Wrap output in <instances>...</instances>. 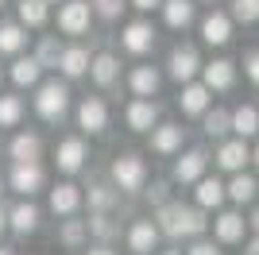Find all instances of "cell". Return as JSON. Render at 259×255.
Listing matches in <instances>:
<instances>
[{
	"label": "cell",
	"instance_id": "30bf717a",
	"mask_svg": "<svg viewBox=\"0 0 259 255\" xmlns=\"http://www.w3.org/2000/svg\"><path fill=\"white\" fill-rule=\"evenodd\" d=\"M201 39H205L209 47H225V42L232 39V20H228L225 12H209L205 20H201Z\"/></svg>",
	"mask_w": 259,
	"mask_h": 255
},
{
	"label": "cell",
	"instance_id": "9a60e30c",
	"mask_svg": "<svg viewBox=\"0 0 259 255\" xmlns=\"http://www.w3.org/2000/svg\"><path fill=\"white\" fill-rule=\"evenodd\" d=\"M155 120H159V105H155V101H140V97H136L128 105V128L132 132H151Z\"/></svg>",
	"mask_w": 259,
	"mask_h": 255
},
{
	"label": "cell",
	"instance_id": "7bdbcfd3",
	"mask_svg": "<svg viewBox=\"0 0 259 255\" xmlns=\"http://www.w3.org/2000/svg\"><path fill=\"white\" fill-rule=\"evenodd\" d=\"M132 8H140V12H151V8H162V0H132Z\"/></svg>",
	"mask_w": 259,
	"mask_h": 255
},
{
	"label": "cell",
	"instance_id": "5bb4252c",
	"mask_svg": "<svg viewBox=\"0 0 259 255\" xmlns=\"http://www.w3.org/2000/svg\"><path fill=\"white\" fill-rule=\"evenodd\" d=\"M205 166H209V155L205 151H186L178 166H174V178L178 182H201L205 178Z\"/></svg>",
	"mask_w": 259,
	"mask_h": 255
},
{
	"label": "cell",
	"instance_id": "8992f818",
	"mask_svg": "<svg viewBox=\"0 0 259 255\" xmlns=\"http://www.w3.org/2000/svg\"><path fill=\"white\" fill-rule=\"evenodd\" d=\"M108 124V108L101 97H85L81 105H77V128L81 132H89V136H97V132H105Z\"/></svg>",
	"mask_w": 259,
	"mask_h": 255
},
{
	"label": "cell",
	"instance_id": "277c9868",
	"mask_svg": "<svg viewBox=\"0 0 259 255\" xmlns=\"http://www.w3.org/2000/svg\"><path fill=\"white\" fill-rule=\"evenodd\" d=\"M89 0H62V8H58V31L62 35H85L89 31Z\"/></svg>",
	"mask_w": 259,
	"mask_h": 255
},
{
	"label": "cell",
	"instance_id": "44dd1931",
	"mask_svg": "<svg viewBox=\"0 0 259 255\" xmlns=\"http://www.w3.org/2000/svg\"><path fill=\"white\" fill-rule=\"evenodd\" d=\"M244 217H240V212H221V217H217L213 221V232H217V240H221V244H236L240 236H244Z\"/></svg>",
	"mask_w": 259,
	"mask_h": 255
},
{
	"label": "cell",
	"instance_id": "d590c367",
	"mask_svg": "<svg viewBox=\"0 0 259 255\" xmlns=\"http://www.w3.org/2000/svg\"><path fill=\"white\" fill-rule=\"evenodd\" d=\"M85 221H66L62 224V232H58V240H62L66 247H81V240H85Z\"/></svg>",
	"mask_w": 259,
	"mask_h": 255
},
{
	"label": "cell",
	"instance_id": "74e56055",
	"mask_svg": "<svg viewBox=\"0 0 259 255\" xmlns=\"http://www.w3.org/2000/svg\"><path fill=\"white\" fill-rule=\"evenodd\" d=\"M232 20H240V23L259 20V0H232Z\"/></svg>",
	"mask_w": 259,
	"mask_h": 255
},
{
	"label": "cell",
	"instance_id": "8d00e7d4",
	"mask_svg": "<svg viewBox=\"0 0 259 255\" xmlns=\"http://www.w3.org/2000/svg\"><path fill=\"white\" fill-rule=\"evenodd\" d=\"M85 232H89V236H97V240H108V236L116 232V224L108 221L105 212H93V217L85 221Z\"/></svg>",
	"mask_w": 259,
	"mask_h": 255
},
{
	"label": "cell",
	"instance_id": "f5cc1de1",
	"mask_svg": "<svg viewBox=\"0 0 259 255\" xmlns=\"http://www.w3.org/2000/svg\"><path fill=\"white\" fill-rule=\"evenodd\" d=\"M0 193H4V178H0Z\"/></svg>",
	"mask_w": 259,
	"mask_h": 255
},
{
	"label": "cell",
	"instance_id": "e575fe53",
	"mask_svg": "<svg viewBox=\"0 0 259 255\" xmlns=\"http://www.w3.org/2000/svg\"><path fill=\"white\" fill-rule=\"evenodd\" d=\"M112 201H116V193L108 190L105 182H97V186H89V209H93V212H105V209H108Z\"/></svg>",
	"mask_w": 259,
	"mask_h": 255
},
{
	"label": "cell",
	"instance_id": "4316f807",
	"mask_svg": "<svg viewBox=\"0 0 259 255\" xmlns=\"http://www.w3.org/2000/svg\"><path fill=\"white\" fill-rule=\"evenodd\" d=\"M221 201H225V182L221 178H201L197 182V205H201V209H217Z\"/></svg>",
	"mask_w": 259,
	"mask_h": 255
},
{
	"label": "cell",
	"instance_id": "2e32d148",
	"mask_svg": "<svg viewBox=\"0 0 259 255\" xmlns=\"http://www.w3.org/2000/svg\"><path fill=\"white\" fill-rule=\"evenodd\" d=\"M232 81H236V66L228 62V58H217V62L205 66V89L213 93V89H232Z\"/></svg>",
	"mask_w": 259,
	"mask_h": 255
},
{
	"label": "cell",
	"instance_id": "681fc988",
	"mask_svg": "<svg viewBox=\"0 0 259 255\" xmlns=\"http://www.w3.org/2000/svg\"><path fill=\"white\" fill-rule=\"evenodd\" d=\"M251 159H255V166H259V147H255V151H251Z\"/></svg>",
	"mask_w": 259,
	"mask_h": 255
},
{
	"label": "cell",
	"instance_id": "484cf974",
	"mask_svg": "<svg viewBox=\"0 0 259 255\" xmlns=\"http://www.w3.org/2000/svg\"><path fill=\"white\" fill-rule=\"evenodd\" d=\"M27 47V31L20 23H0V54H20Z\"/></svg>",
	"mask_w": 259,
	"mask_h": 255
},
{
	"label": "cell",
	"instance_id": "cb8c5ba5",
	"mask_svg": "<svg viewBox=\"0 0 259 255\" xmlns=\"http://www.w3.org/2000/svg\"><path fill=\"white\" fill-rule=\"evenodd\" d=\"M159 70H155V66H136V70H132V93L140 97V101H147V97L155 93V89H159Z\"/></svg>",
	"mask_w": 259,
	"mask_h": 255
},
{
	"label": "cell",
	"instance_id": "e0dca14e",
	"mask_svg": "<svg viewBox=\"0 0 259 255\" xmlns=\"http://www.w3.org/2000/svg\"><path fill=\"white\" fill-rule=\"evenodd\" d=\"M77 205H81V190H77L74 182H62V186H54V190H51V209L58 212V217L77 212Z\"/></svg>",
	"mask_w": 259,
	"mask_h": 255
},
{
	"label": "cell",
	"instance_id": "83f0119b",
	"mask_svg": "<svg viewBox=\"0 0 259 255\" xmlns=\"http://www.w3.org/2000/svg\"><path fill=\"white\" fill-rule=\"evenodd\" d=\"M31 58L43 66V70H58V58H62V47H58V39H54V35H43Z\"/></svg>",
	"mask_w": 259,
	"mask_h": 255
},
{
	"label": "cell",
	"instance_id": "52a82bcc",
	"mask_svg": "<svg viewBox=\"0 0 259 255\" xmlns=\"http://www.w3.org/2000/svg\"><path fill=\"white\" fill-rule=\"evenodd\" d=\"M120 42H124V51H132V54H147V51L155 47V27H151L147 20H136V23H128V27H124Z\"/></svg>",
	"mask_w": 259,
	"mask_h": 255
},
{
	"label": "cell",
	"instance_id": "1f68e13d",
	"mask_svg": "<svg viewBox=\"0 0 259 255\" xmlns=\"http://www.w3.org/2000/svg\"><path fill=\"white\" fill-rule=\"evenodd\" d=\"M255 190H259V186H255V178H251V174H236V178L225 186V197H232V201L244 205V201H251V197H255Z\"/></svg>",
	"mask_w": 259,
	"mask_h": 255
},
{
	"label": "cell",
	"instance_id": "7dc6e473",
	"mask_svg": "<svg viewBox=\"0 0 259 255\" xmlns=\"http://www.w3.org/2000/svg\"><path fill=\"white\" fill-rule=\"evenodd\" d=\"M251 224H255V232H259V209H255V217H251Z\"/></svg>",
	"mask_w": 259,
	"mask_h": 255
},
{
	"label": "cell",
	"instance_id": "7c38bea8",
	"mask_svg": "<svg viewBox=\"0 0 259 255\" xmlns=\"http://www.w3.org/2000/svg\"><path fill=\"white\" fill-rule=\"evenodd\" d=\"M54 162H58V170H62V174H77V170H81V162H85V143H81V139H62V143H58Z\"/></svg>",
	"mask_w": 259,
	"mask_h": 255
},
{
	"label": "cell",
	"instance_id": "c3c4849f",
	"mask_svg": "<svg viewBox=\"0 0 259 255\" xmlns=\"http://www.w3.org/2000/svg\"><path fill=\"white\" fill-rule=\"evenodd\" d=\"M0 255H16V251H12V247H0Z\"/></svg>",
	"mask_w": 259,
	"mask_h": 255
},
{
	"label": "cell",
	"instance_id": "6da1fadb",
	"mask_svg": "<svg viewBox=\"0 0 259 255\" xmlns=\"http://www.w3.org/2000/svg\"><path fill=\"white\" fill-rule=\"evenodd\" d=\"M205 217H201V209H186V205H174V201H166L159 212H155V228L159 232H166V236H201L205 232Z\"/></svg>",
	"mask_w": 259,
	"mask_h": 255
},
{
	"label": "cell",
	"instance_id": "ffe728a7",
	"mask_svg": "<svg viewBox=\"0 0 259 255\" xmlns=\"http://www.w3.org/2000/svg\"><path fill=\"white\" fill-rule=\"evenodd\" d=\"M178 105H182L186 116H205L209 112V89L205 85H186L182 97H178Z\"/></svg>",
	"mask_w": 259,
	"mask_h": 255
},
{
	"label": "cell",
	"instance_id": "816d5d0a",
	"mask_svg": "<svg viewBox=\"0 0 259 255\" xmlns=\"http://www.w3.org/2000/svg\"><path fill=\"white\" fill-rule=\"evenodd\" d=\"M162 255H182V251H162Z\"/></svg>",
	"mask_w": 259,
	"mask_h": 255
},
{
	"label": "cell",
	"instance_id": "ac0fdd59",
	"mask_svg": "<svg viewBox=\"0 0 259 255\" xmlns=\"http://www.w3.org/2000/svg\"><path fill=\"white\" fill-rule=\"evenodd\" d=\"M178 147H182V128H178V124L151 128V151H159V155H174Z\"/></svg>",
	"mask_w": 259,
	"mask_h": 255
},
{
	"label": "cell",
	"instance_id": "ab89813d",
	"mask_svg": "<svg viewBox=\"0 0 259 255\" xmlns=\"http://www.w3.org/2000/svg\"><path fill=\"white\" fill-rule=\"evenodd\" d=\"M244 74H248V77H251V81H255V85H259V51H251V54H248V58H244Z\"/></svg>",
	"mask_w": 259,
	"mask_h": 255
},
{
	"label": "cell",
	"instance_id": "8fae6325",
	"mask_svg": "<svg viewBox=\"0 0 259 255\" xmlns=\"http://www.w3.org/2000/svg\"><path fill=\"white\" fill-rule=\"evenodd\" d=\"M155 244H159V228H155V221H136L128 232V247L136 255H151Z\"/></svg>",
	"mask_w": 259,
	"mask_h": 255
},
{
	"label": "cell",
	"instance_id": "7402d4cb",
	"mask_svg": "<svg viewBox=\"0 0 259 255\" xmlns=\"http://www.w3.org/2000/svg\"><path fill=\"white\" fill-rule=\"evenodd\" d=\"M58 70H62L66 77H81L89 70V51H85V47H62Z\"/></svg>",
	"mask_w": 259,
	"mask_h": 255
},
{
	"label": "cell",
	"instance_id": "f546056e",
	"mask_svg": "<svg viewBox=\"0 0 259 255\" xmlns=\"http://www.w3.org/2000/svg\"><path fill=\"white\" fill-rule=\"evenodd\" d=\"M51 8L43 0H20V27H43Z\"/></svg>",
	"mask_w": 259,
	"mask_h": 255
},
{
	"label": "cell",
	"instance_id": "603a6c76",
	"mask_svg": "<svg viewBox=\"0 0 259 255\" xmlns=\"http://www.w3.org/2000/svg\"><path fill=\"white\" fill-rule=\"evenodd\" d=\"M89 74H93V81L97 85H112L120 77V62H116V54H97V58H89Z\"/></svg>",
	"mask_w": 259,
	"mask_h": 255
},
{
	"label": "cell",
	"instance_id": "f1b7e54d",
	"mask_svg": "<svg viewBox=\"0 0 259 255\" xmlns=\"http://www.w3.org/2000/svg\"><path fill=\"white\" fill-rule=\"evenodd\" d=\"M232 132H236L240 139L255 136V132H259V112H255L251 105H240L236 112H232Z\"/></svg>",
	"mask_w": 259,
	"mask_h": 255
},
{
	"label": "cell",
	"instance_id": "7a4b0ae2",
	"mask_svg": "<svg viewBox=\"0 0 259 255\" xmlns=\"http://www.w3.org/2000/svg\"><path fill=\"white\" fill-rule=\"evenodd\" d=\"M66 108H70V89L66 81L51 77V81H39V93H35V112L43 120H62Z\"/></svg>",
	"mask_w": 259,
	"mask_h": 255
},
{
	"label": "cell",
	"instance_id": "d6986e66",
	"mask_svg": "<svg viewBox=\"0 0 259 255\" xmlns=\"http://www.w3.org/2000/svg\"><path fill=\"white\" fill-rule=\"evenodd\" d=\"M35 224H39V209H35L31 201H20L16 209H8V228L12 232L27 236V232H35Z\"/></svg>",
	"mask_w": 259,
	"mask_h": 255
},
{
	"label": "cell",
	"instance_id": "ee69618b",
	"mask_svg": "<svg viewBox=\"0 0 259 255\" xmlns=\"http://www.w3.org/2000/svg\"><path fill=\"white\" fill-rule=\"evenodd\" d=\"M8 232V209H4V205H0V236Z\"/></svg>",
	"mask_w": 259,
	"mask_h": 255
},
{
	"label": "cell",
	"instance_id": "836d02e7",
	"mask_svg": "<svg viewBox=\"0 0 259 255\" xmlns=\"http://www.w3.org/2000/svg\"><path fill=\"white\" fill-rule=\"evenodd\" d=\"M205 132H209L213 139L228 136V132H232V112H225V108H213V112H205Z\"/></svg>",
	"mask_w": 259,
	"mask_h": 255
},
{
	"label": "cell",
	"instance_id": "bcb514c9",
	"mask_svg": "<svg viewBox=\"0 0 259 255\" xmlns=\"http://www.w3.org/2000/svg\"><path fill=\"white\" fill-rule=\"evenodd\" d=\"M85 255H112V251H108V247L101 244V247H93V251H85Z\"/></svg>",
	"mask_w": 259,
	"mask_h": 255
},
{
	"label": "cell",
	"instance_id": "ba28073f",
	"mask_svg": "<svg viewBox=\"0 0 259 255\" xmlns=\"http://www.w3.org/2000/svg\"><path fill=\"white\" fill-rule=\"evenodd\" d=\"M251 159V151L244 139H228V143H221V151H217V166L221 170H232V174H244V162Z\"/></svg>",
	"mask_w": 259,
	"mask_h": 255
},
{
	"label": "cell",
	"instance_id": "4dcf8cb0",
	"mask_svg": "<svg viewBox=\"0 0 259 255\" xmlns=\"http://www.w3.org/2000/svg\"><path fill=\"white\" fill-rule=\"evenodd\" d=\"M39 77H43V66L35 58H16L12 62V81L16 85H39Z\"/></svg>",
	"mask_w": 259,
	"mask_h": 255
},
{
	"label": "cell",
	"instance_id": "db71d44e",
	"mask_svg": "<svg viewBox=\"0 0 259 255\" xmlns=\"http://www.w3.org/2000/svg\"><path fill=\"white\" fill-rule=\"evenodd\" d=\"M0 4H4V0H0Z\"/></svg>",
	"mask_w": 259,
	"mask_h": 255
},
{
	"label": "cell",
	"instance_id": "d6a6232c",
	"mask_svg": "<svg viewBox=\"0 0 259 255\" xmlns=\"http://www.w3.org/2000/svg\"><path fill=\"white\" fill-rule=\"evenodd\" d=\"M23 116V101L12 93H0V128H16Z\"/></svg>",
	"mask_w": 259,
	"mask_h": 255
},
{
	"label": "cell",
	"instance_id": "b9f144b4",
	"mask_svg": "<svg viewBox=\"0 0 259 255\" xmlns=\"http://www.w3.org/2000/svg\"><path fill=\"white\" fill-rule=\"evenodd\" d=\"M186 255H221V251H217V244H205V240H201V244H194Z\"/></svg>",
	"mask_w": 259,
	"mask_h": 255
},
{
	"label": "cell",
	"instance_id": "5b68a950",
	"mask_svg": "<svg viewBox=\"0 0 259 255\" xmlns=\"http://www.w3.org/2000/svg\"><path fill=\"white\" fill-rule=\"evenodd\" d=\"M43 182H47V174H43V166H39V162H16V166H12L8 186H12L16 193H23V197H31V193L43 190Z\"/></svg>",
	"mask_w": 259,
	"mask_h": 255
},
{
	"label": "cell",
	"instance_id": "4fadbf2b",
	"mask_svg": "<svg viewBox=\"0 0 259 255\" xmlns=\"http://www.w3.org/2000/svg\"><path fill=\"white\" fill-rule=\"evenodd\" d=\"M8 155L16 162H39V155H43V139L35 136V132H20V136L8 143Z\"/></svg>",
	"mask_w": 259,
	"mask_h": 255
},
{
	"label": "cell",
	"instance_id": "3957f363",
	"mask_svg": "<svg viewBox=\"0 0 259 255\" xmlns=\"http://www.w3.org/2000/svg\"><path fill=\"white\" fill-rule=\"evenodd\" d=\"M112 182H116L124 193H140L143 182H147V166H143L140 155H120L112 162Z\"/></svg>",
	"mask_w": 259,
	"mask_h": 255
},
{
	"label": "cell",
	"instance_id": "d4e9b609",
	"mask_svg": "<svg viewBox=\"0 0 259 255\" xmlns=\"http://www.w3.org/2000/svg\"><path fill=\"white\" fill-rule=\"evenodd\" d=\"M162 20L170 27H190L194 23V4L190 0H162Z\"/></svg>",
	"mask_w": 259,
	"mask_h": 255
},
{
	"label": "cell",
	"instance_id": "f907efd6",
	"mask_svg": "<svg viewBox=\"0 0 259 255\" xmlns=\"http://www.w3.org/2000/svg\"><path fill=\"white\" fill-rule=\"evenodd\" d=\"M43 4H47V8H51V4H62V0H43Z\"/></svg>",
	"mask_w": 259,
	"mask_h": 255
},
{
	"label": "cell",
	"instance_id": "60d3db41",
	"mask_svg": "<svg viewBox=\"0 0 259 255\" xmlns=\"http://www.w3.org/2000/svg\"><path fill=\"white\" fill-rule=\"evenodd\" d=\"M147 193H151V201L159 205V209H162V205H166V182H155V186H151V190H147Z\"/></svg>",
	"mask_w": 259,
	"mask_h": 255
},
{
	"label": "cell",
	"instance_id": "f35d334b",
	"mask_svg": "<svg viewBox=\"0 0 259 255\" xmlns=\"http://www.w3.org/2000/svg\"><path fill=\"white\" fill-rule=\"evenodd\" d=\"M89 8L97 12L101 20H116V16H120V12H124V8H128V4H124V0H93Z\"/></svg>",
	"mask_w": 259,
	"mask_h": 255
},
{
	"label": "cell",
	"instance_id": "f6af8a7d",
	"mask_svg": "<svg viewBox=\"0 0 259 255\" xmlns=\"http://www.w3.org/2000/svg\"><path fill=\"white\" fill-rule=\"evenodd\" d=\"M244 255H259V236H255V240H251L248 247H244Z\"/></svg>",
	"mask_w": 259,
	"mask_h": 255
},
{
	"label": "cell",
	"instance_id": "9c48e42d",
	"mask_svg": "<svg viewBox=\"0 0 259 255\" xmlns=\"http://www.w3.org/2000/svg\"><path fill=\"white\" fill-rule=\"evenodd\" d=\"M197 70H201V58H197L194 47H174L170 51V77L174 81H190Z\"/></svg>",
	"mask_w": 259,
	"mask_h": 255
}]
</instances>
